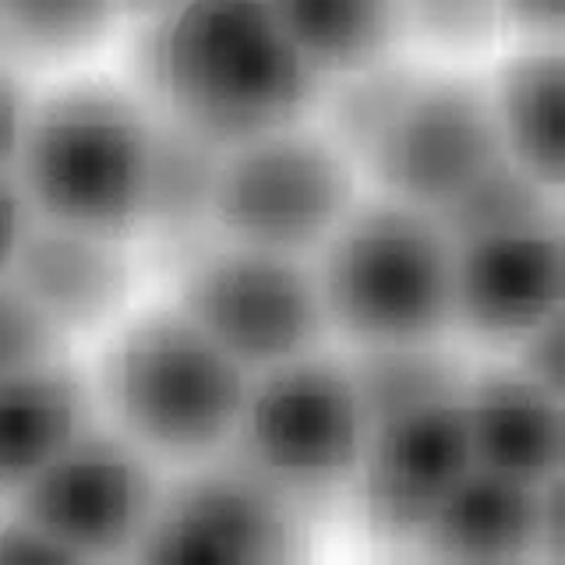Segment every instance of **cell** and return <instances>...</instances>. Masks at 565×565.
I'll use <instances>...</instances> for the list:
<instances>
[{
  "label": "cell",
  "instance_id": "cell-1",
  "mask_svg": "<svg viewBox=\"0 0 565 565\" xmlns=\"http://www.w3.org/2000/svg\"><path fill=\"white\" fill-rule=\"evenodd\" d=\"M138 78L159 117L220 149L300 124L322 85L265 0H173L146 22Z\"/></svg>",
  "mask_w": 565,
  "mask_h": 565
},
{
  "label": "cell",
  "instance_id": "cell-23",
  "mask_svg": "<svg viewBox=\"0 0 565 565\" xmlns=\"http://www.w3.org/2000/svg\"><path fill=\"white\" fill-rule=\"evenodd\" d=\"M420 75L406 64L379 61L361 71L343 75L340 88L329 99V128L326 135L340 146L353 163H364V156L375 149V141L388 128V120L399 110V103L414 88Z\"/></svg>",
  "mask_w": 565,
  "mask_h": 565
},
{
  "label": "cell",
  "instance_id": "cell-25",
  "mask_svg": "<svg viewBox=\"0 0 565 565\" xmlns=\"http://www.w3.org/2000/svg\"><path fill=\"white\" fill-rule=\"evenodd\" d=\"M64 335L32 308V300L0 276V382L61 358Z\"/></svg>",
  "mask_w": 565,
  "mask_h": 565
},
{
  "label": "cell",
  "instance_id": "cell-3",
  "mask_svg": "<svg viewBox=\"0 0 565 565\" xmlns=\"http://www.w3.org/2000/svg\"><path fill=\"white\" fill-rule=\"evenodd\" d=\"M252 371L181 308L131 318L103 353L96 393L110 428L152 459L194 463L230 446Z\"/></svg>",
  "mask_w": 565,
  "mask_h": 565
},
{
  "label": "cell",
  "instance_id": "cell-14",
  "mask_svg": "<svg viewBox=\"0 0 565 565\" xmlns=\"http://www.w3.org/2000/svg\"><path fill=\"white\" fill-rule=\"evenodd\" d=\"M463 417L473 467L544 484L562 473V396L520 367L470 375Z\"/></svg>",
  "mask_w": 565,
  "mask_h": 565
},
{
  "label": "cell",
  "instance_id": "cell-26",
  "mask_svg": "<svg viewBox=\"0 0 565 565\" xmlns=\"http://www.w3.org/2000/svg\"><path fill=\"white\" fill-rule=\"evenodd\" d=\"M526 379L562 396V315L547 318L516 343V364Z\"/></svg>",
  "mask_w": 565,
  "mask_h": 565
},
{
  "label": "cell",
  "instance_id": "cell-11",
  "mask_svg": "<svg viewBox=\"0 0 565 565\" xmlns=\"http://www.w3.org/2000/svg\"><path fill=\"white\" fill-rule=\"evenodd\" d=\"M470 467L473 456L459 393L371 424L350 488H358V505L375 534L417 541L431 512Z\"/></svg>",
  "mask_w": 565,
  "mask_h": 565
},
{
  "label": "cell",
  "instance_id": "cell-15",
  "mask_svg": "<svg viewBox=\"0 0 565 565\" xmlns=\"http://www.w3.org/2000/svg\"><path fill=\"white\" fill-rule=\"evenodd\" d=\"M541 491L516 477L470 467L431 512L420 544L452 562L541 558Z\"/></svg>",
  "mask_w": 565,
  "mask_h": 565
},
{
  "label": "cell",
  "instance_id": "cell-27",
  "mask_svg": "<svg viewBox=\"0 0 565 565\" xmlns=\"http://www.w3.org/2000/svg\"><path fill=\"white\" fill-rule=\"evenodd\" d=\"M32 226V209L25 202L11 170H0V276L11 273V262Z\"/></svg>",
  "mask_w": 565,
  "mask_h": 565
},
{
  "label": "cell",
  "instance_id": "cell-28",
  "mask_svg": "<svg viewBox=\"0 0 565 565\" xmlns=\"http://www.w3.org/2000/svg\"><path fill=\"white\" fill-rule=\"evenodd\" d=\"M502 25H516L541 43L558 40L562 32V0H499Z\"/></svg>",
  "mask_w": 565,
  "mask_h": 565
},
{
  "label": "cell",
  "instance_id": "cell-7",
  "mask_svg": "<svg viewBox=\"0 0 565 565\" xmlns=\"http://www.w3.org/2000/svg\"><path fill=\"white\" fill-rule=\"evenodd\" d=\"M177 308L252 375L318 350L329 329L305 258L220 237L184 252Z\"/></svg>",
  "mask_w": 565,
  "mask_h": 565
},
{
  "label": "cell",
  "instance_id": "cell-21",
  "mask_svg": "<svg viewBox=\"0 0 565 565\" xmlns=\"http://www.w3.org/2000/svg\"><path fill=\"white\" fill-rule=\"evenodd\" d=\"M558 194L541 184L534 173L499 156L449 205L435 212V220L452 241H470L499 230H520L558 220Z\"/></svg>",
  "mask_w": 565,
  "mask_h": 565
},
{
  "label": "cell",
  "instance_id": "cell-6",
  "mask_svg": "<svg viewBox=\"0 0 565 565\" xmlns=\"http://www.w3.org/2000/svg\"><path fill=\"white\" fill-rule=\"evenodd\" d=\"M358 205L353 159L300 124L223 149L212 237L308 258Z\"/></svg>",
  "mask_w": 565,
  "mask_h": 565
},
{
  "label": "cell",
  "instance_id": "cell-24",
  "mask_svg": "<svg viewBox=\"0 0 565 565\" xmlns=\"http://www.w3.org/2000/svg\"><path fill=\"white\" fill-rule=\"evenodd\" d=\"M403 29H417L420 40L441 50L488 46L502 29L499 0H399Z\"/></svg>",
  "mask_w": 565,
  "mask_h": 565
},
{
  "label": "cell",
  "instance_id": "cell-29",
  "mask_svg": "<svg viewBox=\"0 0 565 565\" xmlns=\"http://www.w3.org/2000/svg\"><path fill=\"white\" fill-rule=\"evenodd\" d=\"M25 114H29V99L22 93V85L8 71H0V170H11L18 138H22L25 128Z\"/></svg>",
  "mask_w": 565,
  "mask_h": 565
},
{
  "label": "cell",
  "instance_id": "cell-9",
  "mask_svg": "<svg viewBox=\"0 0 565 565\" xmlns=\"http://www.w3.org/2000/svg\"><path fill=\"white\" fill-rule=\"evenodd\" d=\"M159 488L149 452L110 424H93L14 494L11 512L57 541L71 562L114 558L135 552Z\"/></svg>",
  "mask_w": 565,
  "mask_h": 565
},
{
  "label": "cell",
  "instance_id": "cell-16",
  "mask_svg": "<svg viewBox=\"0 0 565 565\" xmlns=\"http://www.w3.org/2000/svg\"><path fill=\"white\" fill-rule=\"evenodd\" d=\"M93 424V385L64 353L0 382V499L11 502Z\"/></svg>",
  "mask_w": 565,
  "mask_h": 565
},
{
  "label": "cell",
  "instance_id": "cell-19",
  "mask_svg": "<svg viewBox=\"0 0 565 565\" xmlns=\"http://www.w3.org/2000/svg\"><path fill=\"white\" fill-rule=\"evenodd\" d=\"M276 25L318 78H343L393 53L399 0H265Z\"/></svg>",
  "mask_w": 565,
  "mask_h": 565
},
{
  "label": "cell",
  "instance_id": "cell-22",
  "mask_svg": "<svg viewBox=\"0 0 565 565\" xmlns=\"http://www.w3.org/2000/svg\"><path fill=\"white\" fill-rule=\"evenodd\" d=\"M117 0H0V46L22 61H71L117 25Z\"/></svg>",
  "mask_w": 565,
  "mask_h": 565
},
{
  "label": "cell",
  "instance_id": "cell-12",
  "mask_svg": "<svg viewBox=\"0 0 565 565\" xmlns=\"http://www.w3.org/2000/svg\"><path fill=\"white\" fill-rule=\"evenodd\" d=\"M555 315H562L558 220L452 241V329L516 347Z\"/></svg>",
  "mask_w": 565,
  "mask_h": 565
},
{
  "label": "cell",
  "instance_id": "cell-30",
  "mask_svg": "<svg viewBox=\"0 0 565 565\" xmlns=\"http://www.w3.org/2000/svg\"><path fill=\"white\" fill-rule=\"evenodd\" d=\"M173 0H117V11L120 18H141V22H149L159 11H167Z\"/></svg>",
  "mask_w": 565,
  "mask_h": 565
},
{
  "label": "cell",
  "instance_id": "cell-4",
  "mask_svg": "<svg viewBox=\"0 0 565 565\" xmlns=\"http://www.w3.org/2000/svg\"><path fill=\"white\" fill-rule=\"evenodd\" d=\"M329 329L358 347L431 343L452 329V237L396 199L353 205L318 247Z\"/></svg>",
  "mask_w": 565,
  "mask_h": 565
},
{
  "label": "cell",
  "instance_id": "cell-8",
  "mask_svg": "<svg viewBox=\"0 0 565 565\" xmlns=\"http://www.w3.org/2000/svg\"><path fill=\"white\" fill-rule=\"evenodd\" d=\"M308 552L305 505L230 459L163 484L131 558L170 565H273Z\"/></svg>",
  "mask_w": 565,
  "mask_h": 565
},
{
  "label": "cell",
  "instance_id": "cell-5",
  "mask_svg": "<svg viewBox=\"0 0 565 565\" xmlns=\"http://www.w3.org/2000/svg\"><path fill=\"white\" fill-rule=\"evenodd\" d=\"M364 446L367 417L350 367L318 350L255 371L230 438L241 467L300 505L350 488Z\"/></svg>",
  "mask_w": 565,
  "mask_h": 565
},
{
  "label": "cell",
  "instance_id": "cell-17",
  "mask_svg": "<svg viewBox=\"0 0 565 565\" xmlns=\"http://www.w3.org/2000/svg\"><path fill=\"white\" fill-rule=\"evenodd\" d=\"M565 67L558 40L516 53L488 93L502 156L534 173L541 184L562 191V146H565Z\"/></svg>",
  "mask_w": 565,
  "mask_h": 565
},
{
  "label": "cell",
  "instance_id": "cell-13",
  "mask_svg": "<svg viewBox=\"0 0 565 565\" xmlns=\"http://www.w3.org/2000/svg\"><path fill=\"white\" fill-rule=\"evenodd\" d=\"M8 279L64 340H75L110 326L128 308L135 262L128 241L32 216Z\"/></svg>",
  "mask_w": 565,
  "mask_h": 565
},
{
  "label": "cell",
  "instance_id": "cell-10",
  "mask_svg": "<svg viewBox=\"0 0 565 565\" xmlns=\"http://www.w3.org/2000/svg\"><path fill=\"white\" fill-rule=\"evenodd\" d=\"M502 156L491 103L463 78H417L364 156L385 199L435 212Z\"/></svg>",
  "mask_w": 565,
  "mask_h": 565
},
{
  "label": "cell",
  "instance_id": "cell-2",
  "mask_svg": "<svg viewBox=\"0 0 565 565\" xmlns=\"http://www.w3.org/2000/svg\"><path fill=\"white\" fill-rule=\"evenodd\" d=\"M156 117L103 82L29 103L11 173L35 220L128 241L141 234Z\"/></svg>",
  "mask_w": 565,
  "mask_h": 565
},
{
  "label": "cell",
  "instance_id": "cell-20",
  "mask_svg": "<svg viewBox=\"0 0 565 565\" xmlns=\"http://www.w3.org/2000/svg\"><path fill=\"white\" fill-rule=\"evenodd\" d=\"M347 367L361 396L367 428L393 414L414 411L420 403L459 396L470 379L463 364L441 347V340L361 347Z\"/></svg>",
  "mask_w": 565,
  "mask_h": 565
},
{
  "label": "cell",
  "instance_id": "cell-18",
  "mask_svg": "<svg viewBox=\"0 0 565 565\" xmlns=\"http://www.w3.org/2000/svg\"><path fill=\"white\" fill-rule=\"evenodd\" d=\"M220 159V146L156 114L141 234H152L181 255L209 241Z\"/></svg>",
  "mask_w": 565,
  "mask_h": 565
}]
</instances>
